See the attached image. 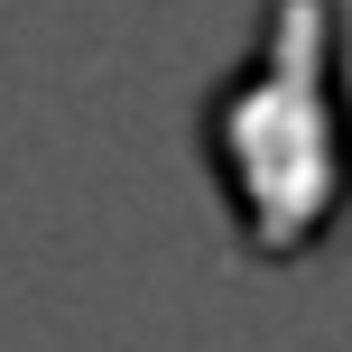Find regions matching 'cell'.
Here are the masks:
<instances>
[{"mask_svg":"<svg viewBox=\"0 0 352 352\" xmlns=\"http://www.w3.org/2000/svg\"><path fill=\"white\" fill-rule=\"evenodd\" d=\"M223 195L241 213V241L287 260L324 241L352 186V121L334 93V0H278L260 28V56L232 65V84L204 111Z\"/></svg>","mask_w":352,"mask_h":352,"instance_id":"cell-1","label":"cell"}]
</instances>
